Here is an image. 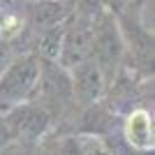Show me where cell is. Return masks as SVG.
Masks as SVG:
<instances>
[{"mask_svg":"<svg viewBox=\"0 0 155 155\" xmlns=\"http://www.w3.org/2000/svg\"><path fill=\"white\" fill-rule=\"evenodd\" d=\"M7 118L12 123L14 139L16 141H26V143H37L46 134L49 125H51L49 111H44L42 107H37L32 102H26L21 107L9 109L7 111Z\"/></svg>","mask_w":155,"mask_h":155,"instance_id":"5","label":"cell"},{"mask_svg":"<svg viewBox=\"0 0 155 155\" xmlns=\"http://www.w3.org/2000/svg\"><path fill=\"white\" fill-rule=\"evenodd\" d=\"M12 60V46H9V42H7L2 35H0V72L5 70V65Z\"/></svg>","mask_w":155,"mask_h":155,"instance_id":"12","label":"cell"},{"mask_svg":"<svg viewBox=\"0 0 155 155\" xmlns=\"http://www.w3.org/2000/svg\"><path fill=\"white\" fill-rule=\"evenodd\" d=\"M39 155H88V146L74 137H60L39 148Z\"/></svg>","mask_w":155,"mask_h":155,"instance_id":"7","label":"cell"},{"mask_svg":"<svg viewBox=\"0 0 155 155\" xmlns=\"http://www.w3.org/2000/svg\"><path fill=\"white\" fill-rule=\"evenodd\" d=\"M107 9V0H74V16L84 21H95Z\"/></svg>","mask_w":155,"mask_h":155,"instance_id":"8","label":"cell"},{"mask_svg":"<svg viewBox=\"0 0 155 155\" xmlns=\"http://www.w3.org/2000/svg\"><path fill=\"white\" fill-rule=\"evenodd\" d=\"M141 0H107V9L114 14H130Z\"/></svg>","mask_w":155,"mask_h":155,"instance_id":"10","label":"cell"},{"mask_svg":"<svg viewBox=\"0 0 155 155\" xmlns=\"http://www.w3.org/2000/svg\"><path fill=\"white\" fill-rule=\"evenodd\" d=\"M0 155H39V146L26 141H12L9 146L0 150Z\"/></svg>","mask_w":155,"mask_h":155,"instance_id":"9","label":"cell"},{"mask_svg":"<svg viewBox=\"0 0 155 155\" xmlns=\"http://www.w3.org/2000/svg\"><path fill=\"white\" fill-rule=\"evenodd\" d=\"M30 102L42 107L44 111H49L51 118L56 114H63L74 102L70 72L65 67H60L56 60L39 58V77H37V86H35V93H32Z\"/></svg>","mask_w":155,"mask_h":155,"instance_id":"2","label":"cell"},{"mask_svg":"<svg viewBox=\"0 0 155 155\" xmlns=\"http://www.w3.org/2000/svg\"><path fill=\"white\" fill-rule=\"evenodd\" d=\"M39 77V58L35 53H21L0 72V111L30 102Z\"/></svg>","mask_w":155,"mask_h":155,"instance_id":"1","label":"cell"},{"mask_svg":"<svg viewBox=\"0 0 155 155\" xmlns=\"http://www.w3.org/2000/svg\"><path fill=\"white\" fill-rule=\"evenodd\" d=\"M70 79H72L74 104H79V107H95V102H100V97L104 93V86H107V79H104L102 70L93 60H84L81 65L72 67Z\"/></svg>","mask_w":155,"mask_h":155,"instance_id":"6","label":"cell"},{"mask_svg":"<svg viewBox=\"0 0 155 155\" xmlns=\"http://www.w3.org/2000/svg\"><path fill=\"white\" fill-rule=\"evenodd\" d=\"M12 141H16V139H14L12 123H9V118L5 114V116H0V150L5 148V146H9Z\"/></svg>","mask_w":155,"mask_h":155,"instance_id":"11","label":"cell"},{"mask_svg":"<svg viewBox=\"0 0 155 155\" xmlns=\"http://www.w3.org/2000/svg\"><path fill=\"white\" fill-rule=\"evenodd\" d=\"M91 49H93V21L77 19L72 14L67 19V26H65L58 65L70 72L72 67L81 65L84 60H91Z\"/></svg>","mask_w":155,"mask_h":155,"instance_id":"4","label":"cell"},{"mask_svg":"<svg viewBox=\"0 0 155 155\" xmlns=\"http://www.w3.org/2000/svg\"><path fill=\"white\" fill-rule=\"evenodd\" d=\"M123 51H125V44H123L118 21L114 16V12L104 9L93 21V49H91V60L102 70L104 79L114 77L118 63L123 58Z\"/></svg>","mask_w":155,"mask_h":155,"instance_id":"3","label":"cell"}]
</instances>
